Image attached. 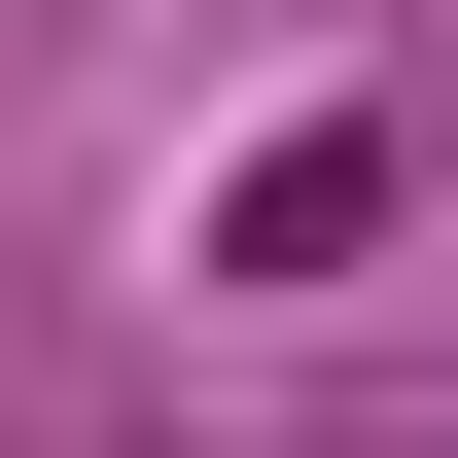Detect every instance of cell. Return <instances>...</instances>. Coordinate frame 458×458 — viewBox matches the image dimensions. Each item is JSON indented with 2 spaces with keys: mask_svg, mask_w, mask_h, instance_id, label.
I'll return each mask as SVG.
<instances>
[{
  "mask_svg": "<svg viewBox=\"0 0 458 458\" xmlns=\"http://www.w3.org/2000/svg\"><path fill=\"white\" fill-rule=\"evenodd\" d=\"M352 212H388V141H352V106H318V141H247V212H212V247H247V283H318V247H352Z\"/></svg>",
  "mask_w": 458,
  "mask_h": 458,
  "instance_id": "obj_1",
  "label": "cell"
}]
</instances>
